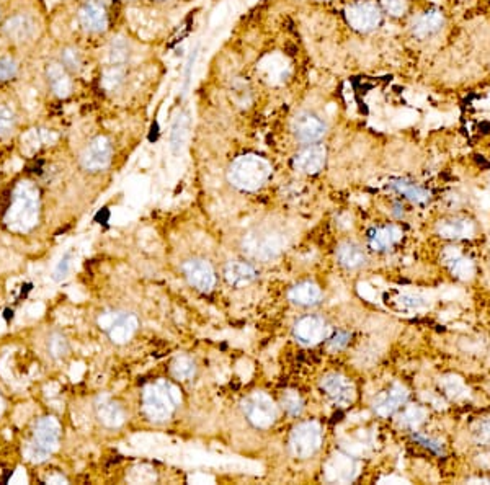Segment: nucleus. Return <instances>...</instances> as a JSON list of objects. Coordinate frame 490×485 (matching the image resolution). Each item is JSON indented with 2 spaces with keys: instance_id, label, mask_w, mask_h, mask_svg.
<instances>
[{
  "instance_id": "nucleus-40",
  "label": "nucleus",
  "mask_w": 490,
  "mask_h": 485,
  "mask_svg": "<svg viewBox=\"0 0 490 485\" xmlns=\"http://www.w3.org/2000/svg\"><path fill=\"white\" fill-rule=\"evenodd\" d=\"M18 66L17 62L10 59V57H2L0 59V82L2 80H10L17 75Z\"/></svg>"
},
{
  "instance_id": "nucleus-26",
  "label": "nucleus",
  "mask_w": 490,
  "mask_h": 485,
  "mask_svg": "<svg viewBox=\"0 0 490 485\" xmlns=\"http://www.w3.org/2000/svg\"><path fill=\"white\" fill-rule=\"evenodd\" d=\"M289 299L296 304H303V305H312L315 303H319L320 296V288L314 283H301L296 284L294 288H291L289 291Z\"/></svg>"
},
{
  "instance_id": "nucleus-12",
  "label": "nucleus",
  "mask_w": 490,
  "mask_h": 485,
  "mask_svg": "<svg viewBox=\"0 0 490 485\" xmlns=\"http://www.w3.org/2000/svg\"><path fill=\"white\" fill-rule=\"evenodd\" d=\"M293 131L296 138L303 140V143H315V140L324 138L327 128H325L324 121L319 120L317 116L303 111V113L296 115V118L293 120Z\"/></svg>"
},
{
  "instance_id": "nucleus-6",
  "label": "nucleus",
  "mask_w": 490,
  "mask_h": 485,
  "mask_svg": "<svg viewBox=\"0 0 490 485\" xmlns=\"http://www.w3.org/2000/svg\"><path fill=\"white\" fill-rule=\"evenodd\" d=\"M99 324L103 331L108 332L111 342L123 345V343L133 338L134 332L138 331L139 320L134 314L105 312L100 315Z\"/></svg>"
},
{
  "instance_id": "nucleus-3",
  "label": "nucleus",
  "mask_w": 490,
  "mask_h": 485,
  "mask_svg": "<svg viewBox=\"0 0 490 485\" xmlns=\"http://www.w3.org/2000/svg\"><path fill=\"white\" fill-rule=\"evenodd\" d=\"M271 173V166L264 157L247 154L237 157L231 164L227 178L236 188L244 191H257L264 187Z\"/></svg>"
},
{
  "instance_id": "nucleus-31",
  "label": "nucleus",
  "mask_w": 490,
  "mask_h": 485,
  "mask_svg": "<svg viewBox=\"0 0 490 485\" xmlns=\"http://www.w3.org/2000/svg\"><path fill=\"white\" fill-rule=\"evenodd\" d=\"M187 126H188V120L185 115H178L175 121H173L172 133H171V145L173 150H178L182 147L183 140H185V136H187Z\"/></svg>"
},
{
  "instance_id": "nucleus-22",
  "label": "nucleus",
  "mask_w": 490,
  "mask_h": 485,
  "mask_svg": "<svg viewBox=\"0 0 490 485\" xmlns=\"http://www.w3.org/2000/svg\"><path fill=\"white\" fill-rule=\"evenodd\" d=\"M402 232L396 226L377 227L370 232V245L373 250H387L401 240Z\"/></svg>"
},
{
  "instance_id": "nucleus-17",
  "label": "nucleus",
  "mask_w": 490,
  "mask_h": 485,
  "mask_svg": "<svg viewBox=\"0 0 490 485\" xmlns=\"http://www.w3.org/2000/svg\"><path fill=\"white\" fill-rule=\"evenodd\" d=\"M95 410H96V417H99V420L105 426H108V428H118V426L123 425L126 420L123 407H121L118 402L111 400L110 397L106 396L99 397V400H96L95 404Z\"/></svg>"
},
{
  "instance_id": "nucleus-25",
  "label": "nucleus",
  "mask_w": 490,
  "mask_h": 485,
  "mask_svg": "<svg viewBox=\"0 0 490 485\" xmlns=\"http://www.w3.org/2000/svg\"><path fill=\"white\" fill-rule=\"evenodd\" d=\"M46 74H48V80H50L51 89L57 96L64 99V96L71 94V90H72L71 79H69V75L66 74L64 67L59 66V64H51L50 67H48Z\"/></svg>"
},
{
  "instance_id": "nucleus-16",
  "label": "nucleus",
  "mask_w": 490,
  "mask_h": 485,
  "mask_svg": "<svg viewBox=\"0 0 490 485\" xmlns=\"http://www.w3.org/2000/svg\"><path fill=\"white\" fill-rule=\"evenodd\" d=\"M407 397H409V391L402 384H394L389 391L377 396V399L375 400L376 414L381 417L392 415L402 404H404Z\"/></svg>"
},
{
  "instance_id": "nucleus-19",
  "label": "nucleus",
  "mask_w": 490,
  "mask_h": 485,
  "mask_svg": "<svg viewBox=\"0 0 490 485\" xmlns=\"http://www.w3.org/2000/svg\"><path fill=\"white\" fill-rule=\"evenodd\" d=\"M438 232L445 239H470L475 234V226L466 217H454V219L441 221Z\"/></svg>"
},
{
  "instance_id": "nucleus-46",
  "label": "nucleus",
  "mask_w": 490,
  "mask_h": 485,
  "mask_svg": "<svg viewBox=\"0 0 490 485\" xmlns=\"http://www.w3.org/2000/svg\"><path fill=\"white\" fill-rule=\"evenodd\" d=\"M190 482H193V484H206V482L212 484L215 482V479L210 477V475H193V477H190Z\"/></svg>"
},
{
  "instance_id": "nucleus-30",
  "label": "nucleus",
  "mask_w": 490,
  "mask_h": 485,
  "mask_svg": "<svg viewBox=\"0 0 490 485\" xmlns=\"http://www.w3.org/2000/svg\"><path fill=\"white\" fill-rule=\"evenodd\" d=\"M195 363H193L192 358H188L185 355L177 356L172 363V375L177 377V379H190V377L195 376Z\"/></svg>"
},
{
  "instance_id": "nucleus-39",
  "label": "nucleus",
  "mask_w": 490,
  "mask_h": 485,
  "mask_svg": "<svg viewBox=\"0 0 490 485\" xmlns=\"http://www.w3.org/2000/svg\"><path fill=\"white\" fill-rule=\"evenodd\" d=\"M474 440L477 441L479 444L489 446L490 444V419H484L475 424L473 430Z\"/></svg>"
},
{
  "instance_id": "nucleus-20",
  "label": "nucleus",
  "mask_w": 490,
  "mask_h": 485,
  "mask_svg": "<svg viewBox=\"0 0 490 485\" xmlns=\"http://www.w3.org/2000/svg\"><path fill=\"white\" fill-rule=\"evenodd\" d=\"M3 31L13 41H27L35 35L36 25L30 17L17 15L6 23Z\"/></svg>"
},
{
  "instance_id": "nucleus-11",
  "label": "nucleus",
  "mask_w": 490,
  "mask_h": 485,
  "mask_svg": "<svg viewBox=\"0 0 490 485\" xmlns=\"http://www.w3.org/2000/svg\"><path fill=\"white\" fill-rule=\"evenodd\" d=\"M329 332H331V328H329L327 324H325V320L320 317H315V315L301 319L294 326L296 338H298L303 345H308V347L322 342L324 338L329 337Z\"/></svg>"
},
{
  "instance_id": "nucleus-18",
  "label": "nucleus",
  "mask_w": 490,
  "mask_h": 485,
  "mask_svg": "<svg viewBox=\"0 0 490 485\" xmlns=\"http://www.w3.org/2000/svg\"><path fill=\"white\" fill-rule=\"evenodd\" d=\"M443 261L448 266V270L453 273L456 278L468 281L473 278L474 275V263L469 259L461 254L459 250H456L454 247H448L443 254Z\"/></svg>"
},
{
  "instance_id": "nucleus-44",
  "label": "nucleus",
  "mask_w": 490,
  "mask_h": 485,
  "mask_svg": "<svg viewBox=\"0 0 490 485\" xmlns=\"http://www.w3.org/2000/svg\"><path fill=\"white\" fill-rule=\"evenodd\" d=\"M348 340H350V335H348V333L338 332L337 335L332 337V340H329V347H331L332 350H342V348L348 343Z\"/></svg>"
},
{
  "instance_id": "nucleus-37",
  "label": "nucleus",
  "mask_w": 490,
  "mask_h": 485,
  "mask_svg": "<svg viewBox=\"0 0 490 485\" xmlns=\"http://www.w3.org/2000/svg\"><path fill=\"white\" fill-rule=\"evenodd\" d=\"M72 260H74V252L72 250L66 252V254L61 256V260L57 261V265L55 266V271H52V278H55L56 281L67 278V275L71 273V268H72Z\"/></svg>"
},
{
  "instance_id": "nucleus-5",
  "label": "nucleus",
  "mask_w": 490,
  "mask_h": 485,
  "mask_svg": "<svg viewBox=\"0 0 490 485\" xmlns=\"http://www.w3.org/2000/svg\"><path fill=\"white\" fill-rule=\"evenodd\" d=\"M242 410L257 428H268L276 419V405L265 392H252L242 400Z\"/></svg>"
},
{
  "instance_id": "nucleus-24",
  "label": "nucleus",
  "mask_w": 490,
  "mask_h": 485,
  "mask_svg": "<svg viewBox=\"0 0 490 485\" xmlns=\"http://www.w3.org/2000/svg\"><path fill=\"white\" fill-rule=\"evenodd\" d=\"M443 22H445V18H443V13L441 12H438V10L426 12L414 22V35H417L419 38L433 35L435 31L440 30L441 25H443Z\"/></svg>"
},
{
  "instance_id": "nucleus-8",
  "label": "nucleus",
  "mask_w": 490,
  "mask_h": 485,
  "mask_svg": "<svg viewBox=\"0 0 490 485\" xmlns=\"http://www.w3.org/2000/svg\"><path fill=\"white\" fill-rule=\"evenodd\" d=\"M347 22L356 31H371L381 23V10L373 2H358L347 7Z\"/></svg>"
},
{
  "instance_id": "nucleus-23",
  "label": "nucleus",
  "mask_w": 490,
  "mask_h": 485,
  "mask_svg": "<svg viewBox=\"0 0 490 485\" xmlns=\"http://www.w3.org/2000/svg\"><path fill=\"white\" fill-rule=\"evenodd\" d=\"M257 278V271L245 261H231L226 266V280L234 286H244Z\"/></svg>"
},
{
  "instance_id": "nucleus-21",
  "label": "nucleus",
  "mask_w": 490,
  "mask_h": 485,
  "mask_svg": "<svg viewBox=\"0 0 490 485\" xmlns=\"http://www.w3.org/2000/svg\"><path fill=\"white\" fill-rule=\"evenodd\" d=\"M244 247L250 255L261 256V259H271V256H275L281 250L278 239L268 234L260 236L259 239H257L255 236H250L249 239H247V244L244 242Z\"/></svg>"
},
{
  "instance_id": "nucleus-27",
  "label": "nucleus",
  "mask_w": 490,
  "mask_h": 485,
  "mask_svg": "<svg viewBox=\"0 0 490 485\" xmlns=\"http://www.w3.org/2000/svg\"><path fill=\"white\" fill-rule=\"evenodd\" d=\"M337 260L347 268H356L365 261V252L355 244H342L337 249Z\"/></svg>"
},
{
  "instance_id": "nucleus-10",
  "label": "nucleus",
  "mask_w": 490,
  "mask_h": 485,
  "mask_svg": "<svg viewBox=\"0 0 490 485\" xmlns=\"http://www.w3.org/2000/svg\"><path fill=\"white\" fill-rule=\"evenodd\" d=\"M320 387H322L325 394L340 407L348 405L355 399V387H353L352 381L345 376L337 375V372L324 376L322 381H320Z\"/></svg>"
},
{
  "instance_id": "nucleus-14",
  "label": "nucleus",
  "mask_w": 490,
  "mask_h": 485,
  "mask_svg": "<svg viewBox=\"0 0 490 485\" xmlns=\"http://www.w3.org/2000/svg\"><path fill=\"white\" fill-rule=\"evenodd\" d=\"M80 25L84 30L92 33L105 31L108 27V15H106L105 6L99 0H89L79 13Z\"/></svg>"
},
{
  "instance_id": "nucleus-29",
  "label": "nucleus",
  "mask_w": 490,
  "mask_h": 485,
  "mask_svg": "<svg viewBox=\"0 0 490 485\" xmlns=\"http://www.w3.org/2000/svg\"><path fill=\"white\" fill-rule=\"evenodd\" d=\"M426 417V410L424 407L419 405H410L407 407V409L402 412V415L399 417V425L405 426V428L415 430L419 428V426L425 421Z\"/></svg>"
},
{
  "instance_id": "nucleus-33",
  "label": "nucleus",
  "mask_w": 490,
  "mask_h": 485,
  "mask_svg": "<svg viewBox=\"0 0 490 485\" xmlns=\"http://www.w3.org/2000/svg\"><path fill=\"white\" fill-rule=\"evenodd\" d=\"M128 57V46L121 38L111 41L110 50H108V61L111 66H121Z\"/></svg>"
},
{
  "instance_id": "nucleus-43",
  "label": "nucleus",
  "mask_w": 490,
  "mask_h": 485,
  "mask_svg": "<svg viewBox=\"0 0 490 485\" xmlns=\"http://www.w3.org/2000/svg\"><path fill=\"white\" fill-rule=\"evenodd\" d=\"M414 440L419 441L420 444L426 446V448H430L431 451H435L436 454H443V446H441L440 441L428 438V436H425V435H414Z\"/></svg>"
},
{
  "instance_id": "nucleus-13",
  "label": "nucleus",
  "mask_w": 490,
  "mask_h": 485,
  "mask_svg": "<svg viewBox=\"0 0 490 485\" xmlns=\"http://www.w3.org/2000/svg\"><path fill=\"white\" fill-rule=\"evenodd\" d=\"M183 271H185L190 284L195 286L196 289L211 291L212 286L216 284L215 270L206 260H188L183 265Z\"/></svg>"
},
{
  "instance_id": "nucleus-2",
  "label": "nucleus",
  "mask_w": 490,
  "mask_h": 485,
  "mask_svg": "<svg viewBox=\"0 0 490 485\" xmlns=\"http://www.w3.org/2000/svg\"><path fill=\"white\" fill-rule=\"evenodd\" d=\"M182 402L178 387L166 379H159L154 384L145 386L143 392V407L145 415L152 421H166Z\"/></svg>"
},
{
  "instance_id": "nucleus-34",
  "label": "nucleus",
  "mask_w": 490,
  "mask_h": 485,
  "mask_svg": "<svg viewBox=\"0 0 490 485\" xmlns=\"http://www.w3.org/2000/svg\"><path fill=\"white\" fill-rule=\"evenodd\" d=\"M283 409L291 415H299L303 412V399L296 391H286L281 397Z\"/></svg>"
},
{
  "instance_id": "nucleus-41",
  "label": "nucleus",
  "mask_w": 490,
  "mask_h": 485,
  "mask_svg": "<svg viewBox=\"0 0 490 485\" xmlns=\"http://www.w3.org/2000/svg\"><path fill=\"white\" fill-rule=\"evenodd\" d=\"M382 6L392 17H402L407 12V0H382Z\"/></svg>"
},
{
  "instance_id": "nucleus-4",
  "label": "nucleus",
  "mask_w": 490,
  "mask_h": 485,
  "mask_svg": "<svg viewBox=\"0 0 490 485\" xmlns=\"http://www.w3.org/2000/svg\"><path fill=\"white\" fill-rule=\"evenodd\" d=\"M59 421L55 417H43V419L36 421L35 430H33V436L27 448V458L35 464L45 463L59 448Z\"/></svg>"
},
{
  "instance_id": "nucleus-42",
  "label": "nucleus",
  "mask_w": 490,
  "mask_h": 485,
  "mask_svg": "<svg viewBox=\"0 0 490 485\" xmlns=\"http://www.w3.org/2000/svg\"><path fill=\"white\" fill-rule=\"evenodd\" d=\"M62 62H64V66L69 67L71 71H79L82 66L80 55L75 50H66L62 52Z\"/></svg>"
},
{
  "instance_id": "nucleus-35",
  "label": "nucleus",
  "mask_w": 490,
  "mask_h": 485,
  "mask_svg": "<svg viewBox=\"0 0 490 485\" xmlns=\"http://www.w3.org/2000/svg\"><path fill=\"white\" fill-rule=\"evenodd\" d=\"M48 348H50L51 356L56 358V360L64 358L69 353V343L61 333H52L50 342H48Z\"/></svg>"
},
{
  "instance_id": "nucleus-28",
  "label": "nucleus",
  "mask_w": 490,
  "mask_h": 485,
  "mask_svg": "<svg viewBox=\"0 0 490 485\" xmlns=\"http://www.w3.org/2000/svg\"><path fill=\"white\" fill-rule=\"evenodd\" d=\"M391 187L394 188L396 191L402 193V195L415 203H425L430 200V191H426L425 188L415 185V183H410L405 180H392Z\"/></svg>"
},
{
  "instance_id": "nucleus-15",
  "label": "nucleus",
  "mask_w": 490,
  "mask_h": 485,
  "mask_svg": "<svg viewBox=\"0 0 490 485\" xmlns=\"http://www.w3.org/2000/svg\"><path fill=\"white\" fill-rule=\"evenodd\" d=\"M325 147L324 145H309L301 150V152L294 157V167L298 168L299 172L304 173H317L322 171L324 164H325Z\"/></svg>"
},
{
  "instance_id": "nucleus-45",
  "label": "nucleus",
  "mask_w": 490,
  "mask_h": 485,
  "mask_svg": "<svg viewBox=\"0 0 490 485\" xmlns=\"http://www.w3.org/2000/svg\"><path fill=\"white\" fill-rule=\"evenodd\" d=\"M131 474H138V477H129L131 482H136V484H149V482H152V480H155V474L152 472V470H147V472H139V468L138 469H133V472Z\"/></svg>"
},
{
  "instance_id": "nucleus-9",
  "label": "nucleus",
  "mask_w": 490,
  "mask_h": 485,
  "mask_svg": "<svg viewBox=\"0 0 490 485\" xmlns=\"http://www.w3.org/2000/svg\"><path fill=\"white\" fill-rule=\"evenodd\" d=\"M111 154H113V149H111L110 140L103 138V136H99V138H95L87 145L84 154H82V167L89 172L103 171V168L110 166Z\"/></svg>"
},
{
  "instance_id": "nucleus-1",
  "label": "nucleus",
  "mask_w": 490,
  "mask_h": 485,
  "mask_svg": "<svg viewBox=\"0 0 490 485\" xmlns=\"http://www.w3.org/2000/svg\"><path fill=\"white\" fill-rule=\"evenodd\" d=\"M41 196L33 182L23 180L13 190L12 203L3 222L13 232H30L40 222Z\"/></svg>"
},
{
  "instance_id": "nucleus-7",
  "label": "nucleus",
  "mask_w": 490,
  "mask_h": 485,
  "mask_svg": "<svg viewBox=\"0 0 490 485\" xmlns=\"http://www.w3.org/2000/svg\"><path fill=\"white\" fill-rule=\"evenodd\" d=\"M322 444V430L315 421H305L296 426L291 435V451L298 458H310Z\"/></svg>"
},
{
  "instance_id": "nucleus-36",
  "label": "nucleus",
  "mask_w": 490,
  "mask_h": 485,
  "mask_svg": "<svg viewBox=\"0 0 490 485\" xmlns=\"http://www.w3.org/2000/svg\"><path fill=\"white\" fill-rule=\"evenodd\" d=\"M123 67L121 66H111L110 69L105 71L103 79H101V85L105 87L106 90H115L121 82H123Z\"/></svg>"
},
{
  "instance_id": "nucleus-32",
  "label": "nucleus",
  "mask_w": 490,
  "mask_h": 485,
  "mask_svg": "<svg viewBox=\"0 0 490 485\" xmlns=\"http://www.w3.org/2000/svg\"><path fill=\"white\" fill-rule=\"evenodd\" d=\"M441 387H443L446 394H448L451 399H463V397L468 396V389H466L464 382L456 376H448L443 377L440 381Z\"/></svg>"
},
{
  "instance_id": "nucleus-47",
  "label": "nucleus",
  "mask_w": 490,
  "mask_h": 485,
  "mask_svg": "<svg viewBox=\"0 0 490 485\" xmlns=\"http://www.w3.org/2000/svg\"><path fill=\"white\" fill-rule=\"evenodd\" d=\"M2 412H3V400L2 397H0V415H2Z\"/></svg>"
},
{
  "instance_id": "nucleus-38",
  "label": "nucleus",
  "mask_w": 490,
  "mask_h": 485,
  "mask_svg": "<svg viewBox=\"0 0 490 485\" xmlns=\"http://www.w3.org/2000/svg\"><path fill=\"white\" fill-rule=\"evenodd\" d=\"M15 128V113L6 105H0V136H8Z\"/></svg>"
}]
</instances>
